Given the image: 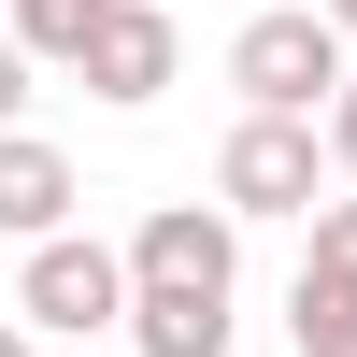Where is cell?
<instances>
[{"label": "cell", "mask_w": 357, "mask_h": 357, "mask_svg": "<svg viewBox=\"0 0 357 357\" xmlns=\"http://www.w3.org/2000/svg\"><path fill=\"white\" fill-rule=\"evenodd\" d=\"M0 357H29V329H15V314H0Z\"/></svg>", "instance_id": "obj_14"}, {"label": "cell", "mask_w": 357, "mask_h": 357, "mask_svg": "<svg viewBox=\"0 0 357 357\" xmlns=\"http://www.w3.org/2000/svg\"><path fill=\"white\" fill-rule=\"evenodd\" d=\"M86 86H100L114 114L172 100V86H186V29H172V0H114V29H100V57H86Z\"/></svg>", "instance_id": "obj_5"}, {"label": "cell", "mask_w": 357, "mask_h": 357, "mask_svg": "<svg viewBox=\"0 0 357 357\" xmlns=\"http://www.w3.org/2000/svg\"><path fill=\"white\" fill-rule=\"evenodd\" d=\"M301 272H314V286H343V301H357V186L329 200V215H314V257H301Z\"/></svg>", "instance_id": "obj_10"}, {"label": "cell", "mask_w": 357, "mask_h": 357, "mask_svg": "<svg viewBox=\"0 0 357 357\" xmlns=\"http://www.w3.org/2000/svg\"><path fill=\"white\" fill-rule=\"evenodd\" d=\"M286 343H301V357H357V301H343V286H286Z\"/></svg>", "instance_id": "obj_9"}, {"label": "cell", "mask_w": 357, "mask_h": 357, "mask_svg": "<svg viewBox=\"0 0 357 357\" xmlns=\"http://www.w3.org/2000/svg\"><path fill=\"white\" fill-rule=\"evenodd\" d=\"M329 172H343V186H357V86H343V100H329Z\"/></svg>", "instance_id": "obj_12"}, {"label": "cell", "mask_w": 357, "mask_h": 357, "mask_svg": "<svg viewBox=\"0 0 357 357\" xmlns=\"http://www.w3.org/2000/svg\"><path fill=\"white\" fill-rule=\"evenodd\" d=\"M229 86H243V114L329 129V100L357 86V43L314 15V0H286V15H243V29H229Z\"/></svg>", "instance_id": "obj_1"}, {"label": "cell", "mask_w": 357, "mask_h": 357, "mask_svg": "<svg viewBox=\"0 0 357 357\" xmlns=\"http://www.w3.org/2000/svg\"><path fill=\"white\" fill-rule=\"evenodd\" d=\"M215 200L229 215H329V129H286V114H243L215 143Z\"/></svg>", "instance_id": "obj_3"}, {"label": "cell", "mask_w": 357, "mask_h": 357, "mask_svg": "<svg viewBox=\"0 0 357 357\" xmlns=\"http://www.w3.org/2000/svg\"><path fill=\"white\" fill-rule=\"evenodd\" d=\"M314 15H329V29H343V43H357V0H314Z\"/></svg>", "instance_id": "obj_13"}, {"label": "cell", "mask_w": 357, "mask_h": 357, "mask_svg": "<svg viewBox=\"0 0 357 357\" xmlns=\"http://www.w3.org/2000/svg\"><path fill=\"white\" fill-rule=\"evenodd\" d=\"M129 272L158 286V301H229V286H243V215H229V200H158V215L129 229Z\"/></svg>", "instance_id": "obj_4"}, {"label": "cell", "mask_w": 357, "mask_h": 357, "mask_svg": "<svg viewBox=\"0 0 357 357\" xmlns=\"http://www.w3.org/2000/svg\"><path fill=\"white\" fill-rule=\"evenodd\" d=\"M229 329H243L229 301H158V286H143V314H129L143 357H229Z\"/></svg>", "instance_id": "obj_8"}, {"label": "cell", "mask_w": 357, "mask_h": 357, "mask_svg": "<svg viewBox=\"0 0 357 357\" xmlns=\"http://www.w3.org/2000/svg\"><path fill=\"white\" fill-rule=\"evenodd\" d=\"M72 200H86V172L57 158L43 129H15V143H0V243H29V257H43V243H72Z\"/></svg>", "instance_id": "obj_6"}, {"label": "cell", "mask_w": 357, "mask_h": 357, "mask_svg": "<svg viewBox=\"0 0 357 357\" xmlns=\"http://www.w3.org/2000/svg\"><path fill=\"white\" fill-rule=\"evenodd\" d=\"M15 129H29V43L0 29V143H15Z\"/></svg>", "instance_id": "obj_11"}, {"label": "cell", "mask_w": 357, "mask_h": 357, "mask_svg": "<svg viewBox=\"0 0 357 357\" xmlns=\"http://www.w3.org/2000/svg\"><path fill=\"white\" fill-rule=\"evenodd\" d=\"M0 15H15V0H0Z\"/></svg>", "instance_id": "obj_15"}, {"label": "cell", "mask_w": 357, "mask_h": 357, "mask_svg": "<svg viewBox=\"0 0 357 357\" xmlns=\"http://www.w3.org/2000/svg\"><path fill=\"white\" fill-rule=\"evenodd\" d=\"M15 314H29V329H57V343H100V329H129V314H143V272H129V243L72 229V243H43V257L15 272Z\"/></svg>", "instance_id": "obj_2"}, {"label": "cell", "mask_w": 357, "mask_h": 357, "mask_svg": "<svg viewBox=\"0 0 357 357\" xmlns=\"http://www.w3.org/2000/svg\"><path fill=\"white\" fill-rule=\"evenodd\" d=\"M0 29L29 43V72H86V57H100V29H114V0H15Z\"/></svg>", "instance_id": "obj_7"}]
</instances>
